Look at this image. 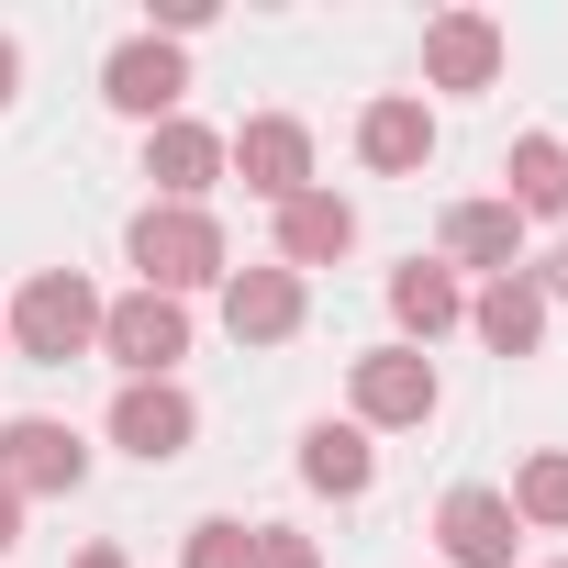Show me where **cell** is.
<instances>
[{"label":"cell","mask_w":568,"mask_h":568,"mask_svg":"<svg viewBox=\"0 0 568 568\" xmlns=\"http://www.w3.org/2000/svg\"><path fill=\"white\" fill-rule=\"evenodd\" d=\"M23 546V490H0V557Z\"/></svg>","instance_id":"cb8c5ba5"},{"label":"cell","mask_w":568,"mask_h":568,"mask_svg":"<svg viewBox=\"0 0 568 568\" xmlns=\"http://www.w3.org/2000/svg\"><path fill=\"white\" fill-rule=\"evenodd\" d=\"M335 256H357V201H335V190H302V201H278V267H335Z\"/></svg>","instance_id":"4fadbf2b"},{"label":"cell","mask_w":568,"mask_h":568,"mask_svg":"<svg viewBox=\"0 0 568 568\" xmlns=\"http://www.w3.org/2000/svg\"><path fill=\"white\" fill-rule=\"evenodd\" d=\"M123 256L145 267V291H168V302H190V291H223V278H234V256H223V223H212V212H179V201H145V212L123 223Z\"/></svg>","instance_id":"6da1fadb"},{"label":"cell","mask_w":568,"mask_h":568,"mask_svg":"<svg viewBox=\"0 0 568 568\" xmlns=\"http://www.w3.org/2000/svg\"><path fill=\"white\" fill-rule=\"evenodd\" d=\"M223 168L278 212V201H302V190H313V134H302L291 112H256V123H234V134H223Z\"/></svg>","instance_id":"5b68a950"},{"label":"cell","mask_w":568,"mask_h":568,"mask_svg":"<svg viewBox=\"0 0 568 568\" xmlns=\"http://www.w3.org/2000/svg\"><path fill=\"white\" fill-rule=\"evenodd\" d=\"M435 546H446L457 568H513L524 524H513V501H501V490H479V479H468V490H446V501H435Z\"/></svg>","instance_id":"7c38bea8"},{"label":"cell","mask_w":568,"mask_h":568,"mask_svg":"<svg viewBox=\"0 0 568 568\" xmlns=\"http://www.w3.org/2000/svg\"><path fill=\"white\" fill-rule=\"evenodd\" d=\"M12 90H23V45L0 34V112H12Z\"/></svg>","instance_id":"603a6c76"},{"label":"cell","mask_w":568,"mask_h":568,"mask_svg":"<svg viewBox=\"0 0 568 568\" xmlns=\"http://www.w3.org/2000/svg\"><path fill=\"white\" fill-rule=\"evenodd\" d=\"M190 435H201V402H190L179 379H123V390H112V446H123V457L168 468V457H190Z\"/></svg>","instance_id":"52a82bcc"},{"label":"cell","mask_w":568,"mask_h":568,"mask_svg":"<svg viewBox=\"0 0 568 568\" xmlns=\"http://www.w3.org/2000/svg\"><path fill=\"white\" fill-rule=\"evenodd\" d=\"M501 57H513V34L490 12H435L424 23V90H490Z\"/></svg>","instance_id":"30bf717a"},{"label":"cell","mask_w":568,"mask_h":568,"mask_svg":"<svg viewBox=\"0 0 568 568\" xmlns=\"http://www.w3.org/2000/svg\"><path fill=\"white\" fill-rule=\"evenodd\" d=\"M12 346H23L34 368L90 357V346H101V291H90L79 267H34L23 291H12Z\"/></svg>","instance_id":"7a4b0ae2"},{"label":"cell","mask_w":568,"mask_h":568,"mask_svg":"<svg viewBox=\"0 0 568 568\" xmlns=\"http://www.w3.org/2000/svg\"><path fill=\"white\" fill-rule=\"evenodd\" d=\"M446 267L513 278V267H524V212H513V201H457V212H446Z\"/></svg>","instance_id":"e0dca14e"},{"label":"cell","mask_w":568,"mask_h":568,"mask_svg":"<svg viewBox=\"0 0 568 568\" xmlns=\"http://www.w3.org/2000/svg\"><path fill=\"white\" fill-rule=\"evenodd\" d=\"M245 568H324V546H313L302 524H256V546H245Z\"/></svg>","instance_id":"7402d4cb"},{"label":"cell","mask_w":568,"mask_h":568,"mask_svg":"<svg viewBox=\"0 0 568 568\" xmlns=\"http://www.w3.org/2000/svg\"><path fill=\"white\" fill-rule=\"evenodd\" d=\"M501 501H513V524H524V535H568V446H535V457L513 468V490H501Z\"/></svg>","instance_id":"ffe728a7"},{"label":"cell","mask_w":568,"mask_h":568,"mask_svg":"<svg viewBox=\"0 0 568 568\" xmlns=\"http://www.w3.org/2000/svg\"><path fill=\"white\" fill-rule=\"evenodd\" d=\"M390 324H402V346H435L446 324H468V291H457V267H446V256L390 267Z\"/></svg>","instance_id":"9a60e30c"},{"label":"cell","mask_w":568,"mask_h":568,"mask_svg":"<svg viewBox=\"0 0 568 568\" xmlns=\"http://www.w3.org/2000/svg\"><path fill=\"white\" fill-rule=\"evenodd\" d=\"M302 313H313V291H302L278 256L223 278V324H234V346H291V335H302Z\"/></svg>","instance_id":"9c48e42d"},{"label":"cell","mask_w":568,"mask_h":568,"mask_svg":"<svg viewBox=\"0 0 568 568\" xmlns=\"http://www.w3.org/2000/svg\"><path fill=\"white\" fill-rule=\"evenodd\" d=\"M357 156H368L379 179H413V168L435 156V112H424V90H390V101H368V112H357Z\"/></svg>","instance_id":"5bb4252c"},{"label":"cell","mask_w":568,"mask_h":568,"mask_svg":"<svg viewBox=\"0 0 568 568\" xmlns=\"http://www.w3.org/2000/svg\"><path fill=\"white\" fill-rule=\"evenodd\" d=\"M302 479H313L324 501H368V479H379V446H368L357 424H313V435H302Z\"/></svg>","instance_id":"ac0fdd59"},{"label":"cell","mask_w":568,"mask_h":568,"mask_svg":"<svg viewBox=\"0 0 568 568\" xmlns=\"http://www.w3.org/2000/svg\"><path fill=\"white\" fill-rule=\"evenodd\" d=\"M145 179H156V201H179V212H212V190H223V134L212 123H156L145 134Z\"/></svg>","instance_id":"8fae6325"},{"label":"cell","mask_w":568,"mask_h":568,"mask_svg":"<svg viewBox=\"0 0 568 568\" xmlns=\"http://www.w3.org/2000/svg\"><path fill=\"white\" fill-rule=\"evenodd\" d=\"M79 568H134V557H123V546H90V557H79Z\"/></svg>","instance_id":"484cf974"},{"label":"cell","mask_w":568,"mask_h":568,"mask_svg":"<svg viewBox=\"0 0 568 568\" xmlns=\"http://www.w3.org/2000/svg\"><path fill=\"white\" fill-rule=\"evenodd\" d=\"M546 568H568V557H546Z\"/></svg>","instance_id":"83f0119b"},{"label":"cell","mask_w":568,"mask_h":568,"mask_svg":"<svg viewBox=\"0 0 568 568\" xmlns=\"http://www.w3.org/2000/svg\"><path fill=\"white\" fill-rule=\"evenodd\" d=\"M101 357H112L123 379H179V357H190V302H168V291L101 302Z\"/></svg>","instance_id":"277c9868"},{"label":"cell","mask_w":568,"mask_h":568,"mask_svg":"<svg viewBox=\"0 0 568 568\" xmlns=\"http://www.w3.org/2000/svg\"><path fill=\"white\" fill-rule=\"evenodd\" d=\"M346 402H357V435H402V424H435L446 379H435L424 346H368V357L346 368Z\"/></svg>","instance_id":"3957f363"},{"label":"cell","mask_w":568,"mask_h":568,"mask_svg":"<svg viewBox=\"0 0 568 568\" xmlns=\"http://www.w3.org/2000/svg\"><path fill=\"white\" fill-rule=\"evenodd\" d=\"M0 335H12V302H0Z\"/></svg>","instance_id":"4316f807"},{"label":"cell","mask_w":568,"mask_h":568,"mask_svg":"<svg viewBox=\"0 0 568 568\" xmlns=\"http://www.w3.org/2000/svg\"><path fill=\"white\" fill-rule=\"evenodd\" d=\"M535 291H546V302H568V245H557V256L535 267Z\"/></svg>","instance_id":"d4e9b609"},{"label":"cell","mask_w":568,"mask_h":568,"mask_svg":"<svg viewBox=\"0 0 568 568\" xmlns=\"http://www.w3.org/2000/svg\"><path fill=\"white\" fill-rule=\"evenodd\" d=\"M501 201L524 212V223H546V212H568V145L557 134H513V156H501Z\"/></svg>","instance_id":"d6986e66"},{"label":"cell","mask_w":568,"mask_h":568,"mask_svg":"<svg viewBox=\"0 0 568 568\" xmlns=\"http://www.w3.org/2000/svg\"><path fill=\"white\" fill-rule=\"evenodd\" d=\"M468 324H479V346H490V357H535V346H546V291H535V267L490 278V291L468 302Z\"/></svg>","instance_id":"2e32d148"},{"label":"cell","mask_w":568,"mask_h":568,"mask_svg":"<svg viewBox=\"0 0 568 568\" xmlns=\"http://www.w3.org/2000/svg\"><path fill=\"white\" fill-rule=\"evenodd\" d=\"M79 479H90V446H79L68 424H45V413H12V424H0V490L57 501V490H79Z\"/></svg>","instance_id":"ba28073f"},{"label":"cell","mask_w":568,"mask_h":568,"mask_svg":"<svg viewBox=\"0 0 568 568\" xmlns=\"http://www.w3.org/2000/svg\"><path fill=\"white\" fill-rule=\"evenodd\" d=\"M179 90H190V57L168 45V34H134V45H112V68H101V101L123 112V123H179Z\"/></svg>","instance_id":"8992f818"},{"label":"cell","mask_w":568,"mask_h":568,"mask_svg":"<svg viewBox=\"0 0 568 568\" xmlns=\"http://www.w3.org/2000/svg\"><path fill=\"white\" fill-rule=\"evenodd\" d=\"M245 546H256V524H234V513L190 524V568H245Z\"/></svg>","instance_id":"44dd1931"}]
</instances>
